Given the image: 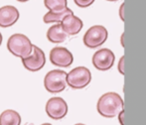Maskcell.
<instances>
[{"mask_svg":"<svg viewBox=\"0 0 146 125\" xmlns=\"http://www.w3.org/2000/svg\"><path fill=\"white\" fill-rule=\"evenodd\" d=\"M123 100L116 93H108L100 96L98 101V111L104 117L112 118L123 109Z\"/></svg>","mask_w":146,"mask_h":125,"instance_id":"cell-1","label":"cell"},{"mask_svg":"<svg viewBox=\"0 0 146 125\" xmlns=\"http://www.w3.org/2000/svg\"><path fill=\"white\" fill-rule=\"evenodd\" d=\"M7 49L13 56L24 59L32 54L33 45L27 36L23 34H14L8 39Z\"/></svg>","mask_w":146,"mask_h":125,"instance_id":"cell-2","label":"cell"},{"mask_svg":"<svg viewBox=\"0 0 146 125\" xmlns=\"http://www.w3.org/2000/svg\"><path fill=\"white\" fill-rule=\"evenodd\" d=\"M44 85L47 91L58 93L67 87V73L62 69H53L49 71L44 79Z\"/></svg>","mask_w":146,"mask_h":125,"instance_id":"cell-3","label":"cell"},{"mask_svg":"<svg viewBox=\"0 0 146 125\" xmlns=\"http://www.w3.org/2000/svg\"><path fill=\"white\" fill-rule=\"evenodd\" d=\"M92 81V73L85 67H78L67 73V85L75 89H81L88 85Z\"/></svg>","mask_w":146,"mask_h":125,"instance_id":"cell-4","label":"cell"},{"mask_svg":"<svg viewBox=\"0 0 146 125\" xmlns=\"http://www.w3.org/2000/svg\"><path fill=\"white\" fill-rule=\"evenodd\" d=\"M108 37V32L106 27L102 25H96L90 27L84 36V44L90 49L100 47Z\"/></svg>","mask_w":146,"mask_h":125,"instance_id":"cell-5","label":"cell"},{"mask_svg":"<svg viewBox=\"0 0 146 125\" xmlns=\"http://www.w3.org/2000/svg\"><path fill=\"white\" fill-rule=\"evenodd\" d=\"M46 113L50 118L59 120L68 113V104L62 97H52L46 104Z\"/></svg>","mask_w":146,"mask_h":125,"instance_id":"cell-6","label":"cell"},{"mask_svg":"<svg viewBox=\"0 0 146 125\" xmlns=\"http://www.w3.org/2000/svg\"><path fill=\"white\" fill-rule=\"evenodd\" d=\"M22 63L24 67L28 69L29 71H38L46 63V57L45 54L40 48L33 45V51L32 54L27 58L22 59Z\"/></svg>","mask_w":146,"mask_h":125,"instance_id":"cell-7","label":"cell"},{"mask_svg":"<svg viewBox=\"0 0 146 125\" xmlns=\"http://www.w3.org/2000/svg\"><path fill=\"white\" fill-rule=\"evenodd\" d=\"M115 56L110 49H102L92 56V65L98 71H108L113 65Z\"/></svg>","mask_w":146,"mask_h":125,"instance_id":"cell-8","label":"cell"},{"mask_svg":"<svg viewBox=\"0 0 146 125\" xmlns=\"http://www.w3.org/2000/svg\"><path fill=\"white\" fill-rule=\"evenodd\" d=\"M50 61L54 65L61 67H68L73 63V54L64 47L53 48L50 52Z\"/></svg>","mask_w":146,"mask_h":125,"instance_id":"cell-9","label":"cell"},{"mask_svg":"<svg viewBox=\"0 0 146 125\" xmlns=\"http://www.w3.org/2000/svg\"><path fill=\"white\" fill-rule=\"evenodd\" d=\"M19 11L12 5H6L0 8V27L8 28L14 25L19 19Z\"/></svg>","mask_w":146,"mask_h":125,"instance_id":"cell-10","label":"cell"},{"mask_svg":"<svg viewBox=\"0 0 146 125\" xmlns=\"http://www.w3.org/2000/svg\"><path fill=\"white\" fill-rule=\"evenodd\" d=\"M61 25L66 34L74 36L81 32V30L83 29L84 23L79 17L75 16L74 14H70L62 20Z\"/></svg>","mask_w":146,"mask_h":125,"instance_id":"cell-11","label":"cell"},{"mask_svg":"<svg viewBox=\"0 0 146 125\" xmlns=\"http://www.w3.org/2000/svg\"><path fill=\"white\" fill-rule=\"evenodd\" d=\"M68 35L66 34L65 31L62 28L61 23L55 24L49 28L47 32V38L50 42L52 43H63L67 39Z\"/></svg>","mask_w":146,"mask_h":125,"instance_id":"cell-12","label":"cell"},{"mask_svg":"<svg viewBox=\"0 0 146 125\" xmlns=\"http://www.w3.org/2000/svg\"><path fill=\"white\" fill-rule=\"evenodd\" d=\"M21 116L17 111L7 109L0 115V125H20Z\"/></svg>","mask_w":146,"mask_h":125,"instance_id":"cell-13","label":"cell"},{"mask_svg":"<svg viewBox=\"0 0 146 125\" xmlns=\"http://www.w3.org/2000/svg\"><path fill=\"white\" fill-rule=\"evenodd\" d=\"M70 14H74L70 8H66L63 11L59 12H54V11H49L48 13H46L44 15V20L45 23H61L62 20L66 17V16L70 15Z\"/></svg>","mask_w":146,"mask_h":125,"instance_id":"cell-14","label":"cell"},{"mask_svg":"<svg viewBox=\"0 0 146 125\" xmlns=\"http://www.w3.org/2000/svg\"><path fill=\"white\" fill-rule=\"evenodd\" d=\"M44 4L49 11L59 12L67 8L68 0H44Z\"/></svg>","mask_w":146,"mask_h":125,"instance_id":"cell-15","label":"cell"},{"mask_svg":"<svg viewBox=\"0 0 146 125\" xmlns=\"http://www.w3.org/2000/svg\"><path fill=\"white\" fill-rule=\"evenodd\" d=\"M75 3L81 8H87L94 2V0H74Z\"/></svg>","mask_w":146,"mask_h":125,"instance_id":"cell-16","label":"cell"},{"mask_svg":"<svg viewBox=\"0 0 146 125\" xmlns=\"http://www.w3.org/2000/svg\"><path fill=\"white\" fill-rule=\"evenodd\" d=\"M118 71L121 75H124V57H121L118 62Z\"/></svg>","mask_w":146,"mask_h":125,"instance_id":"cell-17","label":"cell"},{"mask_svg":"<svg viewBox=\"0 0 146 125\" xmlns=\"http://www.w3.org/2000/svg\"><path fill=\"white\" fill-rule=\"evenodd\" d=\"M119 16H120L121 20L124 21V3H122L120 5V8H119Z\"/></svg>","mask_w":146,"mask_h":125,"instance_id":"cell-18","label":"cell"},{"mask_svg":"<svg viewBox=\"0 0 146 125\" xmlns=\"http://www.w3.org/2000/svg\"><path fill=\"white\" fill-rule=\"evenodd\" d=\"M117 115H118V119H119V122H120V124L121 125H124V122H123V115H124V110L122 109L118 114H117Z\"/></svg>","mask_w":146,"mask_h":125,"instance_id":"cell-19","label":"cell"},{"mask_svg":"<svg viewBox=\"0 0 146 125\" xmlns=\"http://www.w3.org/2000/svg\"><path fill=\"white\" fill-rule=\"evenodd\" d=\"M1 44H2V35L0 33V46H1Z\"/></svg>","mask_w":146,"mask_h":125,"instance_id":"cell-20","label":"cell"},{"mask_svg":"<svg viewBox=\"0 0 146 125\" xmlns=\"http://www.w3.org/2000/svg\"><path fill=\"white\" fill-rule=\"evenodd\" d=\"M17 1H19V2H27V1H29V0H17Z\"/></svg>","mask_w":146,"mask_h":125,"instance_id":"cell-21","label":"cell"},{"mask_svg":"<svg viewBox=\"0 0 146 125\" xmlns=\"http://www.w3.org/2000/svg\"><path fill=\"white\" fill-rule=\"evenodd\" d=\"M41 125H52V124H50V123H44V124H41Z\"/></svg>","mask_w":146,"mask_h":125,"instance_id":"cell-22","label":"cell"},{"mask_svg":"<svg viewBox=\"0 0 146 125\" xmlns=\"http://www.w3.org/2000/svg\"><path fill=\"white\" fill-rule=\"evenodd\" d=\"M75 125H86V124H83V123H78V124H75Z\"/></svg>","mask_w":146,"mask_h":125,"instance_id":"cell-23","label":"cell"},{"mask_svg":"<svg viewBox=\"0 0 146 125\" xmlns=\"http://www.w3.org/2000/svg\"><path fill=\"white\" fill-rule=\"evenodd\" d=\"M108 1H117V0H108Z\"/></svg>","mask_w":146,"mask_h":125,"instance_id":"cell-24","label":"cell"}]
</instances>
